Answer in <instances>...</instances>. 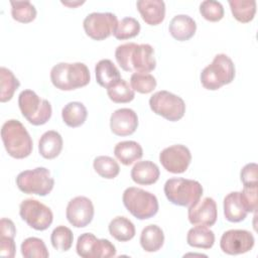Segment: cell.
Segmentation results:
<instances>
[{
  "label": "cell",
  "instance_id": "obj_28",
  "mask_svg": "<svg viewBox=\"0 0 258 258\" xmlns=\"http://www.w3.org/2000/svg\"><path fill=\"white\" fill-rule=\"evenodd\" d=\"M88 111L81 102H70L61 110V118L63 122L72 128L83 125L87 119Z\"/></svg>",
  "mask_w": 258,
  "mask_h": 258
},
{
  "label": "cell",
  "instance_id": "obj_17",
  "mask_svg": "<svg viewBox=\"0 0 258 258\" xmlns=\"http://www.w3.org/2000/svg\"><path fill=\"white\" fill-rule=\"evenodd\" d=\"M138 127V117L135 111L129 108H121L114 111L110 117L111 131L118 136L133 134Z\"/></svg>",
  "mask_w": 258,
  "mask_h": 258
},
{
  "label": "cell",
  "instance_id": "obj_14",
  "mask_svg": "<svg viewBox=\"0 0 258 258\" xmlns=\"http://www.w3.org/2000/svg\"><path fill=\"white\" fill-rule=\"evenodd\" d=\"M159 161L167 171L182 173L187 169L191 161V154L185 145L174 144L164 148L159 153Z\"/></svg>",
  "mask_w": 258,
  "mask_h": 258
},
{
  "label": "cell",
  "instance_id": "obj_25",
  "mask_svg": "<svg viewBox=\"0 0 258 258\" xmlns=\"http://www.w3.org/2000/svg\"><path fill=\"white\" fill-rule=\"evenodd\" d=\"M186 242L189 246L202 249H211L215 243V234L206 226L196 225L188 230Z\"/></svg>",
  "mask_w": 258,
  "mask_h": 258
},
{
  "label": "cell",
  "instance_id": "obj_29",
  "mask_svg": "<svg viewBox=\"0 0 258 258\" xmlns=\"http://www.w3.org/2000/svg\"><path fill=\"white\" fill-rule=\"evenodd\" d=\"M232 14L236 20L242 23L250 22L256 13L255 0H229Z\"/></svg>",
  "mask_w": 258,
  "mask_h": 258
},
{
  "label": "cell",
  "instance_id": "obj_42",
  "mask_svg": "<svg viewBox=\"0 0 258 258\" xmlns=\"http://www.w3.org/2000/svg\"><path fill=\"white\" fill-rule=\"evenodd\" d=\"M61 3H62L63 5L70 6V7H76V6H78V5L83 4L84 1H82V2H80V1H78V2H64V1H61Z\"/></svg>",
  "mask_w": 258,
  "mask_h": 258
},
{
  "label": "cell",
  "instance_id": "obj_18",
  "mask_svg": "<svg viewBox=\"0 0 258 258\" xmlns=\"http://www.w3.org/2000/svg\"><path fill=\"white\" fill-rule=\"evenodd\" d=\"M136 6L142 19L149 25H157L165 17V3L162 0H138Z\"/></svg>",
  "mask_w": 258,
  "mask_h": 258
},
{
  "label": "cell",
  "instance_id": "obj_26",
  "mask_svg": "<svg viewBox=\"0 0 258 258\" xmlns=\"http://www.w3.org/2000/svg\"><path fill=\"white\" fill-rule=\"evenodd\" d=\"M164 242V234L157 225L146 226L140 235V245L146 252L158 251Z\"/></svg>",
  "mask_w": 258,
  "mask_h": 258
},
{
  "label": "cell",
  "instance_id": "obj_20",
  "mask_svg": "<svg viewBox=\"0 0 258 258\" xmlns=\"http://www.w3.org/2000/svg\"><path fill=\"white\" fill-rule=\"evenodd\" d=\"M169 32L173 38L178 41H184L191 38L197 30V24L194 18L185 14L175 15L169 22Z\"/></svg>",
  "mask_w": 258,
  "mask_h": 258
},
{
  "label": "cell",
  "instance_id": "obj_24",
  "mask_svg": "<svg viewBox=\"0 0 258 258\" xmlns=\"http://www.w3.org/2000/svg\"><path fill=\"white\" fill-rule=\"evenodd\" d=\"M95 74L97 83L106 89L121 79L119 70L114 62L108 58L101 59L96 63Z\"/></svg>",
  "mask_w": 258,
  "mask_h": 258
},
{
  "label": "cell",
  "instance_id": "obj_4",
  "mask_svg": "<svg viewBox=\"0 0 258 258\" xmlns=\"http://www.w3.org/2000/svg\"><path fill=\"white\" fill-rule=\"evenodd\" d=\"M235 78V64L225 53L216 54L213 61L201 73V83L207 90L216 91L232 83Z\"/></svg>",
  "mask_w": 258,
  "mask_h": 258
},
{
  "label": "cell",
  "instance_id": "obj_16",
  "mask_svg": "<svg viewBox=\"0 0 258 258\" xmlns=\"http://www.w3.org/2000/svg\"><path fill=\"white\" fill-rule=\"evenodd\" d=\"M188 221L192 225H200L211 227L218 218L217 204L213 198L206 197L199 200L197 203L188 207L187 210Z\"/></svg>",
  "mask_w": 258,
  "mask_h": 258
},
{
  "label": "cell",
  "instance_id": "obj_8",
  "mask_svg": "<svg viewBox=\"0 0 258 258\" xmlns=\"http://www.w3.org/2000/svg\"><path fill=\"white\" fill-rule=\"evenodd\" d=\"M16 185L24 194L44 197L52 190L54 179L47 168L39 166L21 171L16 177Z\"/></svg>",
  "mask_w": 258,
  "mask_h": 258
},
{
  "label": "cell",
  "instance_id": "obj_9",
  "mask_svg": "<svg viewBox=\"0 0 258 258\" xmlns=\"http://www.w3.org/2000/svg\"><path fill=\"white\" fill-rule=\"evenodd\" d=\"M149 106L153 113L171 122L178 121L185 113L184 101L165 90L154 93L149 99Z\"/></svg>",
  "mask_w": 258,
  "mask_h": 258
},
{
  "label": "cell",
  "instance_id": "obj_1",
  "mask_svg": "<svg viewBox=\"0 0 258 258\" xmlns=\"http://www.w3.org/2000/svg\"><path fill=\"white\" fill-rule=\"evenodd\" d=\"M115 58L122 70L135 73H149L156 67L154 48L148 43L126 42L117 46Z\"/></svg>",
  "mask_w": 258,
  "mask_h": 258
},
{
  "label": "cell",
  "instance_id": "obj_38",
  "mask_svg": "<svg viewBox=\"0 0 258 258\" xmlns=\"http://www.w3.org/2000/svg\"><path fill=\"white\" fill-rule=\"evenodd\" d=\"M200 13L205 19L216 22L224 17V7L219 1L205 0L200 4Z\"/></svg>",
  "mask_w": 258,
  "mask_h": 258
},
{
  "label": "cell",
  "instance_id": "obj_3",
  "mask_svg": "<svg viewBox=\"0 0 258 258\" xmlns=\"http://www.w3.org/2000/svg\"><path fill=\"white\" fill-rule=\"evenodd\" d=\"M91 75L83 62H58L50 71L52 85L61 91H72L87 86Z\"/></svg>",
  "mask_w": 258,
  "mask_h": 258
},
{
  "label": "cell",
  "instance_id": "obj_34",
  "mask_svg": "<svg viewBox=\"0 0 258 258\" xmlns=\"http://www.w3.org/2000/svg\"><path fill=\"white\" fill-rule=\"evenodd\" d=\"M12 18L21 23H28L35 19L36 9L30 1H10Z\"/></svg>",
  "mask_w": 258,
  "mask_h": 258
},
{
  "label": "cell",
  "instance_id": "obj_7",
  "mask_svg": "<svg viewBox=\"0 0 258 258\" xmlns=\"http://www.w3.org/2000/svg\"><path fill=\"white\" fill-rule=\"evenodd\" d=\"M18 106L22 116L34 126L45 124L51 117L50 103L46 99H41L32 90H23L19 94Z\"/></svg>",
  "mask_w": 258,
  "mask_h": 258
},
{
  "label": "cell",
  "instance_id": "obj_27",
  "mask_svg": "<svg viewBox=\"0 0 258 258\" xmlns=\"http://www.w3.org/2000/svg\"><path fill=\"white\" fill-rule=\"evenodd\" d=\"M110 235L120 242H127L135 236V226L126 217H115L109 224Z\"/></svg>",
  "mask_w": 258,
  "mask_h": 258
},
{
  "label": "cell",
  "instance_id": "obj_37",
  "mask_svg": "<svg viewBox=\"0 0 258 258\" xmlns=\"http://www.w3.org/2000/svg\"><path fill=\"white\" fill-rule=\"evenodd\" d=\"M130 86L138 93L148 94L155 89L156 80L149 73H134L130 78Z\"/></svg>",
  "mask_w": 258,
  "mask_h": 258
},
{
  "label": "cell",
  "instance_id": "obj_22",
  "mask_svg": "<svg viewBox=\"0 0 258 258\" xmlns=\"http://www.w3.org/2000/svg\"><path fill=\"white\" fill-rule=\"evenodd\" d=\"M114 155L124 165H131L143 155L141 145L133 140L118 142L114 147Z\"/></svg>",
  "mask_w": 258,
  "mask_h": 258
},
{
  "label": "cell",
  "instance_id": "obj_40",
  "mask_svg": "<svg viewBox=\"0 0 258 258\" xmlns=\"http://www.w3.org/2000/svg\"><path fill=\"white\" fill-rule=\"evenodd\" d=\"M244 186H258V166L255 162L247 163L240 173Z\"/></svg>",
  "mask_w": 258,
  "mask_h": 258
},
{
  "label": "cell",
  "instance_id": "obj_23",
  "mask_svg": "<svg viewBox=\"0 0 258 258\" xmlns=\"http://www.w3.org/2000/svg\"><path fill=\"white\" fill-rule=\"evenodd\" d=\"M247 214L240 198V191H232L225 197L224 215L227 221L232 223L242 222L247 217Z\"/></svg>",
  "mask_w": 258,
  "mask_h": 258
},
{
  "label": "cell",
  "instance_id": "obj_35",
  "mask_svg": "<svg viewBox=\"0 0 258 258\" xmlns=\"http://www.w3.org/2000/svg\"><path fill=\"white\" fill-rule=\"evenodd\" d=\"M74 234L72 230L66 226H57L50 235L52 247L58 251H68L73 245Z\"/></svg>",
  "mask_w": 258,
  "mask_h": 258
},
{
  "label": "cell",
  "instance_id": "obj_5",
  "mask_svg": "<svg viewBox=\"0 0 258 258\" xmlns=\"http://www.w3.org/2000/svg\"><path fill=\"white\" fill-rule=\"evenodd\" d=\"M167 200L179 207H189L203 196V186L198 180L172 177L165 181L163 187Z\"/></svg>",
  "mask_w": 258,
  "mask_h": 258
},
{
  "label": "cell",
  "instance_id": "obj_30",
  "mask_svg": "<svg viewBox=\"0 0 258 258\" xmlns=\"http://www.w3.org/2000/svg\"><path fill=\"white\" fill-rule=\"evenodd\" d=\"M0 101L5 103L12 99L15 91L19 88L20 83L14 74L5 67L0 68Z\"/></svg>",
  "mask_w": 258,
  "mask_h": 258
},
{
  "label": "cell",
  "instance_id": "obj_6",
  "mask_svg": "<svg viewBox=\"0 0 258 258\" xmlns=\"http://www.w3.org/2000/svg\"><path fill=\"white\" fill-rule=\"evenodd\" d=\"M122 201L128 212L138 220L152 218L159 208L157 198L153 194L135 186L124 190Z\"/></svg>",
  "mask_w": 258,
  "mask_h": 258
},
{
  "label": "cell",
  "instance_id": "obj_15",
  "mask_svg": "<svg viewBox=\"0 0 258 258\" xmlns=\"http://www.w3.org/2000/svg\"><path fill=\"white\" fill-rule=\"evenodd\" d=\"M66 216L69 223L76 228L88 226L94 218L92 201L84 196H78L72 199L67 206Z\"/></svg>",
  "mask_w": 258,
  "mask_h": 258
},
{
  "label": "cell",
  "instance_id": "obj_21",
  "mask_svg": "<svg viewBox=\"0 0 258 258\" xmlns=\"http://www.w3.org/2000/svg\"><path fill=\"white\" fill-rule=\"evenodd\" d=\"M62 144L61 135L54 130H48L41 135L38 141L39 154L43 158L53 159L60 153Z\"/></svg>",
  "mask_w": 258,
  "mask_h": 258
},
{
  "label": "cell",
  "instance_id": "obj_2",
  "mask_svg": "<svg viewBox=\"0 0 258 258\" xmlns=\"http://www.w3.org/2000/svg\"><path fill=\"white\" fill-rule=\"evenodd\" d=\"M1 138L7 153L13 158L22 159L32 152V139L24 125L18 120L10 119L2 125Z\"/></svg>",
  "mask_w": 258,
  "mask_h": 258
},
{
  "label": "cell",
  "instance_id": "obj_13",
  "mask_svg": "<svg viewBox=\"0 0 258 258\" xmlns=\"http://www.w3.org/2000/svg\"><path fill=\"white\" fill-rule=\"evenodd\" d=\"M255 243L254 236L247 230L233 229L226 231L220 240L222 251L228 255H239L249 252Z\"/></svg>",
  "mask_w": 258,
  "mask_h": 258
},
{
  "label": "cell",
  "instance_id": "obj_10",
  "mask_svg": "<svg viewBox=\"0 0 258 258\" xmlns=\"http://www.w3.org/2000/svg\"><path fill=\"white\" fill-rule=\"evenodd\" d=\"M19 215L29 227L36 231L46 230L53 221L51 210L34 199H26L21 202Z\"/></svg>",
  "mask_w": 258,
  "mask_h": 258
},
{
  "label": "cell",
  "instance_id": "obj_41",
  "mask_svg": "<svg viewBox=\"0 0 258 258\" xmlns=\"http://www.w3.org/2000/svg\"><path fill=\"white\" fill-rule=\"evenodd\" d=\"M16 246L14 236L0 234V255L3 257L13 258L15 256Z\"/></svg>",
  "mask_w": 258,
  "mask_h": 258
},
{
  "label": "cell",
  "instance_id": "obj_39",
  "mask_svg": "<svg viewBox=\"0 0 258 258\" xmlns=\"http://www.w3.org/2000/svg\"><path fill=\"white\" fill-rule=\"evenodd\" d=\"M242 204L247 213H255L257 210V186H244L240 191Z\"/></svg>",
  "mask_w": 258,
  "mask_h": 258
},
{
  "label": "cell",
  "instance_id": "obj_12",
  "mask_svg": "<svg viewBox=\"0 0 258 258\" xmlns=\"http://www.w3.org/2000/svg\"><path fill=\"white\" fill-rule=\"evenodd\" d=\"M76 250L83 258H110L116 256V248L108 239H98L92 233L79 236Z\"/></svg>",
  "mask_w": 258,
  "mask_h": 258
},
{
  "label": "cell",
  "instance_id": "obj_11",
  "mask_svg": "<svg viewBox=\"0 0 258 258\" xmlns=\"http://www.w3.org/2000/svg\"><path fill=\"white\" fill-rule=\"evenodd\" d=\"M117 24V16L111 12H93L88 14L83 21L86 34L95 40L109 37L114 33Z\"/></svg>",
  "mask_w": 258,
  "mask_h": 258
},
{
  "label": "cell",
  "instance_id": "obj_32",
  "mask_svg": "<svg viewBox=\"0 0 258 258\" xmlns=\"http://www.w3.org/2000/svg\"><path fill=\"white\" fill-rule=\"evenodd\" d=\"M95 171L102 177L107 179L115 178L120 172V166L118 162L107 155L97 156L93 161Z\"/></svg>",
  "mask_w": 258,
  "mask_h": 258
},
{
  "label": "cell",
  "instance_id": "obj_19",
  "mask_svg": "<svg viewBox=\"0 0 258 258\" xmlns=\"http://www.w3.org/2000/svg\"><path fill=\"white\" fill-rule=\"evenodd\" d=\"M131 178L137 184L149 185L155 183L160 175L158 166L150 160L138 161L131 169Z\"/></svg>",
  "mask_w": 258,
  "mask_h": 258
},
{
  "label": "cell",
  "instance_id": "obj_33",
  "mask_svg": "<svg viewBox=\"0 0 258 258\" xmlns=\"http://www.w3.org/2000/svg\"><path fill=\"white\" fill-rule=\"evenodd\" d=\"M20 250L25 258H47L49 256L44 242L36 237L26 238L21 243Z\"/></svg>",
  "mask_w": 258,
  "mask_h": 258
},
{
  "label": "cell",
  "instance_id": "obj_36",
  "mask_svg": "<svg viewBox=\"0 0 258 258\" xmlns=\"http://www.w3.org/2000/svg\"><path fill=\"white\" fill-rule=\"evenodd\" d=\"M140 23L134 17H124L118 21L113 35L120 40L135 37L140 32Z\"/></svg>",
  "mask_w": 258,
  "mask_h": 258
},
{
  "label": "cell",
  "instance_id": "obj_31",
  "mask_svg": "<svg viewBox=\"0 0 258 258\" xmlns=\"http://www.w3.org/2000/svg\"><path fill=\"white\" fill-rule=\"evenodd\" d=\"M107 95L114 103H128L135 97V91L123 79H120L109 88H107Z\"/></svg>",
  "mask_w": 258,
  "mask_h": 258
}]
</instances>
